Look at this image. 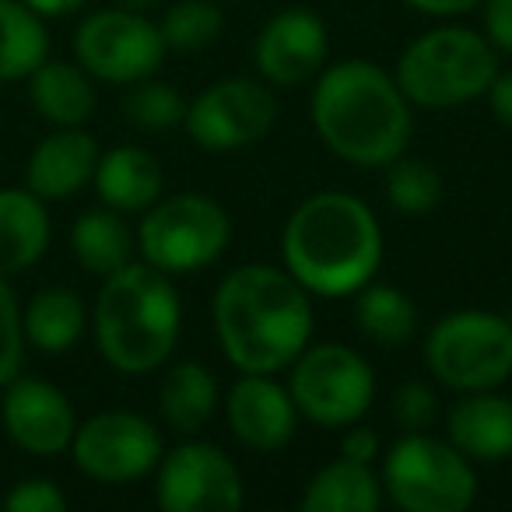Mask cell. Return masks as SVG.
I'll return each mask as SVG.
<instances>
[{
    "label": "cell",
    "mask_w": 512,
    "mask_h": 512,
    "mask_svg": "<svg viewBox=\"0 0 512 512\" xmlns=\"http://www.w3.org/2000/svg\"><path fill=\"white\" fill-rule=\"evenodd\" d=\"M214 337L235 372H285L313 341V295L274 264H242L214 288Z\"/></svg>",
    "instance_id": "cell-1"
},
{
    "label": "cell",
    "mask_w": 512,
    "mask_h": 512,
    "mask_svg": "<svg viewBox=\"0 0 512 512\" xmlns=\"http://www.w3.org/2000/svg\"><path fill=\"white\" fill-rule=\"evenodd\" d=\"M309 120L330 155L355 169H386L414 134L411 102L397 78L362 57L337 60L316 74Z\"/></svg>",
    "instance_id": "cell-2"
},
{
    "label": "cell",
    "mask_w": 512,
    "mask_h": 512,
    "mask_svg": "<svg viewBox=\"0 0 512 512\" xmlns=\"http://www.w3.org/2000/svg\"><path fill=\"white\" fill-rule=\"evenodd\" d=\"M379 264V218L348 190L309 193L281 228V267L313 299H348L376 278Z\"/></svg>",
    "instance_id": "cell-3"
},
{
    "label": "cell",
    "mask_w": 512,
    "mask_h": 512,
    "mask_svg": "<svg viewBox=\"0 0 512 512\" xmlns=\"http://www.w3.org/2000/svg\"><path fill=\"white\" fill-rule=\"evenodd\" d=\"M99 355L123 376H148L172 358L183 334V302L169 274L144 260H130L102 278L95 299Z\"/></svg>",
    "instance_id": "cell-4"
},
{
    "label": "cell",
    "mask_w": 512,
    "mask_h": 512,
    "mask_svg": "<svg viewBox=\"0 0 512 512\" xmlns=\"http://www.w3.org/2000/svg\"><path fill=\"white\" fill-rule=\"evenodd\" d=\"M498 74V53L467 25H435L414 36L397 57L393 78L411 106L460 109L484 99Z\"/></svg>",
    "instance_id": "cell-5"
},
{
    "label": "cell",
    "mask_w": 512,
    "mask_h": 512,
    "mask_svg": "<svg viewBox=\"0 0 512 512\" xmlns=\"http://www.w3.org/2000/svg\"><path fill=\"white\" fill-rule=\"evenodd\" d=\"M379 481L386 502L404 512H467L477 502L474 460L428 432H400L379 456Z\"/></svg>",
    "instance_id": "cell-6"
},
{
    "label": "cell",
    "mask_w": 512,
    "mask_h": 512,
    "mask_svg": "<svg viewBox=\"0 0 512 512\" xmlns=\"http://www.w3.org/2000/svg\"><path fill=\"white\" fill-rule=\"evenodd\" d=\"M137 253L169 278L197 274L218 264L232 242V214L207 193H172L141 211Z\"/></svg>",
    "instance_id": "cell-7"
},
{
    "label": "cell",
    "mask_w": 512,
    "mask_h": 512,
    "mask_svg": "<svg viewBox=\"0 0 512 512\" xmlns=\"http://www.w3.org/2000/svg\"><path fill=\"white\" fill-rule=\"evenodd\" d=\"M425 365L453 393L498 390L512 379V320L495 309H449L425 334Z\"/></svg>",
    "instance_id": "cell-8"
},
{
    "label": "cell",
    "mask_w": 512,
    "mask_h": 512,
    "mask_svg": "<svg viewBox=\"0 0 512 512\" xmlns=\"http://www.w3.org/2000/svg\"><path fill=\"white\" fill-rule=\"evenodd\" d=\"M285 372L299 418L320 428L341 432L362 421L376 400L369 358L341 341H309Z\"/></svg>",
    "instance_id": "cell-9"
},
{
    "label": "cell",
    "mask_w": 512,
    "mask_h": 512,
    "mask_svg": "<svg viewBox=\"0 0 512 512\" xmlns=\"http://www.w3.org/2000/svg\"><path fill=\"white\" fill-rule=\"evenodd\" d=\"M169 46L162 39L158 22L144 11L127 8H99L81 18L74 32V60L106 85H134V81L155 78L162 71Z\"/></svg>",
    "instance_id": "cell-10"
},
{
    "label": "cell",
    "mask_w": 512,
    "mask_h": 512,
    "mask_svg": "<svg viewBox=\"0 0 512 512\" xmlns=\"http://www.w3.org/2000/svg\"><path fill=\"white\" fill-rule=\"evenodd\" d=\"M278 123V99L260 78H221L186 102L183 130L211 155L253 148Z\"/></svg>",
    "instance_id": "cell-11"
},
{
    "label": "cell",
    "mask_w": 512,
    "mask_h": 512,
    "mask_svg": "<svg viewBox=\"0 0 512 512\" xmlns=\"http://www.w3.org/2000/svg\"><path fill=\"white\" fill-rule=\"evenodd\" d=\"M155 502L165 512H239L246 505V481L221 446L183 435L155 467Z\"/></svg>",
    "instance_id": "cell-12"
},
{
    "label": "cell",
    "mask_w": 512,
    "mask_h": 512,
    "mask_svg": "<svg viewBox=\"0 0 512 512\" xmlns=\"http://www.w3.org/2000/svg\"><path fill=\"white\" fill-rule=\"evenodd\" d=\"M165 453L162 432L137 411H99L78 421L71 439L74 467L99 484H134L155 474Z\"/></svg>",
    "instance_id": "cell-13"
},
{
    "label": "cell",
    "mask_w": 512,
    "mask_h": 512,
    "mask_svg": "<svg viewBox=\"0 0 512 512\" xmlns=\"http://www.w3.org/2000/svg\"><path fill=\"white\" fill-rule=\"evenodd\" d=\"M330 32L316 11L285 8L267 18L264 29L253 39V67L256 78L271 88H299L309 85L327 67Z\"/></svg>",
    "instance_id": "cell-14"
},
{
    "label": "cell",
    "mask_w": 512,
    "mask_h": 512,
    "mask_svg": "<svg viewBox=\"0 0 512 512\" xmlns=\"http://www.w3.org/2000/svg\"><path fill=\"white\" fill-rule=\"evenodd\" d=\"M221 411L232 439L253 453L285 449L302 421L288 383L271 372H239V379L221 393Z\"/></svg>",
    "instance_id": "cell-15"
},
{
    "label": "cell",
    "mask_w": 512,
    "mask_h": 512,
    "mask_svg": "<svg viewBox=\"0 0 512 512\" xmlns=\"http://www.w3.org/2000/svg\"><path fill=\"white\" fill-rule=\"evenodd\" d=\"M0 421L18 449L32 456H57L71 449L78 414L60 386L18 372L0 397Z\"/></svg>",
    "instance_id": "cell-16"
},
{
    "label": "cell",
    "mask_w": 512,
    "mask_h": 512,
    "mask_svg": "<svg viewBox=\"0 0 512 512\" xmlns=\"http://www.w3.org/2000/svg\"><path fill=\"white\" fill-rule=\"evenodd\" d=\"M99 155V141L85 127H53V134H46L32 148L25 165V186L46 204L67 200L95 179Z\"/></svg>",
    "instance_id": "cell-17"
},
{
    "label": "cell",
    "mask_w": 512,
    "mask_h": 512,
    "mask_svg": "<svg viewBox=\"0 0 512 512\" xmlns=\"http://www.w3.org/2000/svg\"><path fill=\"white\" fill-rule=\"evenodd\" d=\"M446 439L474 463H505L512 456V397L498 390L460 393L446 414Z\"/></svg>",
    "instance_id": "cell-18"
},
{
    "label": "cell",
    "mask_w": 512,
    "mask_h": 512,
    "mask_svg": "<svg viewBox=\"0 0 512 512\" xmlns=\"http://www.w3.org/2000/svg\"><path fill=\"white\" fill-rule=\"evenodd\" d=\"M92 186L106 207L120 214H141L162 197L165 176L151 151L137 144H116L99 155Z\"/></svg>",
    "instance_id": "cell-19"
},
{
    "label": "cell",
    "mask_w": 512,
    "mask_h": 512,
    "mask_svg": "<svg viewBox=\"0 0 512 512\" xmlns=\"http://www.w3.org/2000/svg\"><path fill=\"white\" fill-rule=\"evenodd\" d=\"M29 99L50 127H85L99 106L95 78L78 60H43L29 74Z\"/></svg>",
    "instance_id": "cell-20"
},
{
    "label": "cell",
    "mask_w": 512,
    "mask_h": 512,
    "mask_svg": "<svg viewBox=\"0 0 512 512\" xmlns=\"http://www.w3.org/2000/svg\"><path fill=\"white\" fill-rule=\"evenodd\" d=\"M50 246V211L46 200L25 190H0V278H15L43 260Z\"/></svg>",
    "instance_id": "cell-21"
},
{
    "label": "cell",
    "mask_w": 512,
    "mask_h": 512,
    "mask_svg": "<svg viewBox=\"0 0 512 512\" xmlns=\"http://www.w3.org/2000/svg\"><path fill=\"white\" fill-rule=\"evenodd\" d=\"M386 505L383 481L372 463L337 456L306 481L299 498L302 512H376Z\"/></svg>",
    "instance_id": "cell-22"
},
{
    "label": "cell",
    "mask_w": 512,
    "mask_h": 512,
    "mask_svg": "<svg viewBox=\"0 0 512 512\" xmlns=\"http://www.w3.org/2000/svg\"><path fill=\"white\" fill-rule=\"evenodd\" d=\"M221 390L218 379L200 362H176L165 369L158 386V411L176 435H200L207 421L218 414Z\"/></svg>",
    "instance_id": "cell-23"
},
{
    "label": "cell",
    "mask_w": 512,
    "mask_h": 512,
    "mask_svg": "<svg viewBox=\"0 0 512 512\" xmlns=\"http://www.w3.org/2000/svg\"><path fill=\"white\" fill-rule=\"evenodd\" d=\"M25 341L43 355H67L88 330V306L74 288L53 285L29 299L22 313Z\"/></svg>",
    "instance_id": "cell-24"
},
{
    "label": "cell",
    "mask_w": 512,
    "mask_h": 512,
    "mask_svg": "<svg viewBox=\"0 0 512 512\" xmlns=\"http://www.w3.org/2000/svg\"><path fill=\"white\" fill-rule=\"evenodd\" d=\"M71 253L88 274L109 278V274H116L134 260L137 235L123 221L120 211L102 204L95 211H85L71 225Z\"/></svg>",
    "instance_id": "cell-25"
},
{
    "label": "cell",
    "mask_w": 512,
    "mask_h": 512,
    "mask_svg": "<svg viewBox=\"0 0 512 512\" xmlns=\"http://www.w3.org/2000/svg\"><path fill=\"white\" fill-rule=\"evenodd\" d=\"M355 323L376 348H400L418 334V309L397 285L372 278L355 292Z\"/></svg>",
    "instance_id": "cell-26"
},
{
    "label": "cell",
    "mask_w": 512,
    "mask_h": 512,
    "mask_svg": "<svg viewBox=\"0 0 512 512\" xmlns=\"http://www.w3.org/2000/svg\"><path fill=\"white\" fill-rule=\"evenodd\" d=\"M43 60H50L46 22L22 0H0V85L29 81Z\"/></svg>",
    "instance_id": "cell-27"
},
{
    "label": "cell",
    "mask_w": 512,
    "mask_h": 512,
    "mask_svg": "<svg viewBox=\"0 0 512 512\" xmlns=\"http://www.w3.org/2000/svg\"><path fill=\"white\" fill-rule=\"evenodd\" d=\"M386 204L397 214H407V218H425L446 197V183H442V172L435 169L425 158H411L404 151L400 158H393L386 165Z\"/></svg>",
    "instance_id": "cell-28"
},
{
    "label": "cell",
    "mask_w": 512,
    "mask_h": 512,
    "mask_svg": "<svg viewBox=\"0 0 512 512\" xmlns=\"http://www.w3.org/2000/svg\"><path fill=\"white\" fill-rule=\"evenodd\" d=\"M169 53H200L225 32V11L218 0H176L158 22Z\"/></svg>",
    "instance_id": "cell-29"
},
{
    "label": "cell",
    "mask_w": 512,
    "mask_h": 512,
    "mask_svg": "<svg viewBox=\"0 0 512 512\" xmlns=\"http://www.w3.org/2000/svg\"><path fill=\"white\" fill-rule=\"evenodd\" d=\"M123 116L144 134H165V130L183 127L186 120V99L169 81L144 78L127 85L123 95Z\"/></svg>",
    "instance_id": "cell-30"
},
{
    "label": "cell",
    "mask_w": 512,
    "mask_h": 512,
    "mask_svg": "<svg viewBox=\"0 0 512 512\" xmlns=\"http://www.w3.org/2000/svg\"><path fill=\"white\" fill-rule=\"evenodd\" d=\"M22 362H25L22 306H18V295L8 285V278H0V390L22 372Z\"/></svg>",
    "instance_id": "cell-31"
},
{
    "label": "cell",
    "mask_w": 512,
    "mask_h": 512,
    "mask_svg": "<svg viewBox=\"0 0 512 512\" xmlns=\"http://www.w3.org/2000/svg\"><path fill=\"white\" fill-rule=\"evenodd\" d=\"M390 418L400 432H428L432 421L439 418V393H435V386L421 383V379L400 383L390 393Z\"/></svg>",
    "instance_id": "cell-32"
},
{
    "label": "cell",
    "mask_w": 512,
    "mask_h": 512,
    "mask_svg": "<svg viewBox=\"0 0 512 512\" xmlns=\"http://www.w3.org/2000/svg\"><path fill=\"white\" fill-rule=\"evenodd\" d=\"M0 505L8 512H64L67 495L50 477H29V481H18L8 495L0 498Z\"/></svg>",
    "instance_id": "cell-33"
},
{
    "label": "cell",
    "mask_w": 512,
    "mask_h": 512,
    "mask_svg": "<svg viewBox=\"0 0 512 512\" xmlns=\"http://www.w3.org/2000/svg\"><path fill=\"white\" fill-rule=\"evenodd\" d=\"M481 32L498 57H512V0H481Z\"/></svg>",
    "instance_id": "cell-34"
},
{
    "label": "cell",
    "mask_w": 512,
    "mask_h": 512,
    "mask_svg": "<svg viewBox=\"0 0 512 512\" xmlns=\"http://www.w3.org/2000/svg\"><path fill=\"white\" fill-rule=\"evenodd\" d=\"M337 456H348L355 463H372L376 467L379 456H383V442H379V435L369 425L355 421V425L341 428V449H337Z\"/></svg>",
    "instance_id": "cell-35"
},
{
    "label": "cell",
    "mask_w": 512,
    "mask_h": 512,
    "mask_svg": "<svg viewBox=\"0 0 512 512\" xmlns=\"http://www.w3.org/2000/svg\"><path fill=\"white\" fill-rule=\"evenodd\" d=\"M484 99H488V109H491V116H495L498 127L512 130V71H502V67H498V74L491 78Z\"/></svg>",
    "instance_id": "cell-36"
},
{
    "label": "cell",
    "mask_w": 512,
    "mask_h": 512,
    "mask_svg": "<svg viewBox=\"0 0 512 512\" xmlns=\"http://www.w3.org/2000/svg\"><path fill=\"white\" fill-rule=\"evenodd\" d=\"M407 8H414L418 15H428V18H460V15H470V11L481 8V0H404Z\"/></svg>",
    "instance_id": "cell-37"
},
{
    "label": "cell",
    "mask_w": 512,
    "mask_h": 512,
    "mask_svg": "<svg viewBox=\"0 0 512 512\" xmlns=\"http://www.w3.org/2000/svg\"><path fill=\"white\" fill-rule=\"evenodd\" d=\"M22 4H29L39 18H67L88 8V0H22Z\"/></svg>",
    "instance_id": "cell-38"
},
{
    "label": "cell",
    "mask_w": 512,
    "mask_h": 512,
    "mask_svg": "<svg viewBox=\"0 0 512 512\" xmlns=\"http://www.w3.org/2000/svg\"><path fill=\"white\" fill-rule=\"evenodd\" d=\"M116 8H127V11H144V15H148L151 8H155L158 0H113Z\"/></svg>",
    "instance_id": "cell-39"
}]
</instances>
